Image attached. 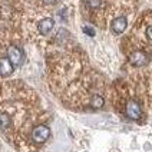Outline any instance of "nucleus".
I'll use <instances>...</instances> for the list:
<instances>
[{
	"mask_svg": "<svg viewBox=\"0 0 152 152\" xmlns=\"http://www.w3.org/2000/svg\"><path fill=\"white\" fill-rule=\"evenodd\" d=\"M49 136H50V128L45 124H39L30 132V142L32 145H42L49 139Z\"/></svg>",
	"mask_w": 152,
	"mask_h": 152,
	"instance_id": "obj_1",
	"label": "nucleus"
},
{
	"mask_svg": "<svg viewBox=\"0 0 152 152\" xmlns=\"http://www.w3.org/2000/svg\"><path fill=\"white\" fill-rule=\"evenodd\" d=\"M125 113L129 119L132 121H139L141 116H142V109L139 106V103L136 101H128L126 102V106H125Z\"/></svg>",
	"mask_w": 152,
	"mask_h": 152,
	"instance_id": "obj_2",
	"label": "nucleus"
},
{
	"mask_svg": "<svg viewBox=\"0 0 152 152\" xmlns=\"http://www.w3.org/2000/svg\"><path fill=\"white\" fill-rule=\"evenodd\" d=\"M129 62L134 66H145L149 62V56L144 50H135L129 55Z\"/></svg>",
	"mask_w": 152,
	"mask_h": 152,
	"instance_id": "obj_3",
	"label": "nucleus"
},
{
	"mask_svg": "<svg viewBox=\"0 0 152 152\" xmlns=\"http://www.w3.org/2000/svg\"><path fill=\"white\" fill-rule=\"evenodd\" d=\"M7 58L12 60V63L15 66H19L22 63V59H23V52L16 45H10L7 48Z\"/></svg>",
	"mask_w": 152,
	"mask_h": 152,
	"instance_id": "obj_4",
	"label": "nucleus"
},
{
	"mask_svg": "<svg viewBox=\"0 0 152 152\" xmlns=\"http://www.w3.org/2000/svg\"><path fill=\"white\" fill-rule=\"evenodd\" d=\"M128 26V19L125 16H118L115 17L113 20H112V23H110V30L113 32L115 34H121L125 32V29H126Z\"/></svg>",
	"mask_w": 152,
	"mask_h": 152,
	"instance_id": "obj_5",
	"label": "nucleus"
},
{
	"mask_svg": "<svg viewBox=\"0 0 152 152\" xmlns=\"http://www.w3.org/2000/svg\"><path fill=\"white\" fill-rule=\"evenodd\" d=\"M13 70H15V65L12 63V60L6 56H0V76L1 77L10 76Z\"/></svg>",
	"mask_w": 152,
	"mask_h": 152,
	"instance_id": "obj_6",
	"label": "nucleus"
},
{
	"mask_svg": "<svg viewBox=\"0 0 152 152\" xmlns=\"http://www.w3.org/2000/svg\"><path fill=\"white\" fill-rule=\"evenodd\" d=\"M53 27H55V20L52 17H45L42 20H39V23H37V30L42 34L50 33L53 30Z\"/></svg>",
	"mask_w": 152,
	"mask_h": 152,
	"instance_id": "obj_7",
	"label": "nucleus"
},
{
	"mask_svg": "<svg viewBox=\"0 0 152 152\" xmlns=\"http://www.w3.org/2000/svg\"><path fill=\"white\" fill-rule=\"evenodd\" d=\"M105 105V99L102 98L101 95H93L92 98H91V106H92L93 109H99Z\"/></svg>",
	"mask_w": 152,
	"mask_h": 152,
	"instance_id": "obj_8",
	"label": "nucleus"
},
{
	"mask_svg": "<svg viewBox=\"0 0 152 152\" xmlns=\"http://www.w3.org/2000/svg\"><path fill=\"white\" fill-rule=\"evenodd\" d=\"M86 6L91 10H98L102 6V0H86Z\"/></svg>",
	"mask_w": 152,
	"mask_h": 152,
	"instance_id": "obj_9",
	"label": "nucleus"
},
{
	"mask_svg": "<svg viewBox=\"0 0 152 152\" xmlns=\"http://www.w3.org/2000/svg\"><path fill=\"white\" fill-rule=\"evenodd\" d=\"M45 6H53V4H56L58 3V0H40Z\"/></svg>",
	"mask_w": 152,
	"mask_h": 152,
	"instance_id": "obj_10",
	"label": "nucleus"
},
{
	"mask_svg": "<svg viewBox=\"0 0 152 152\" xmlns=\"http://www.w3.org/2000/svg\"><path fill=\"white\" fill-rule=\"evenodd\" d=\"M83 32L86 34H89V36H93V34H95V32H93L92 27H88V26H85V27H83Z\"/></svg>",
	"mask_w": 152,
	"mask_h": 152,
	"instance_id": "obj_11",
	"label": "nucleus"
},
{
	"mask_svg": "<svg viewBox=\"0 0 152 152\" xmlns=\"http://www.w3.org/2000/svg\"><path fill=\"white\" fill-rule=\"evenodd\" d=\"M146 36H148V39L152 40V25L148 26V29H146Z\"/></svg>",
	"mask_w": 152,
	"mask_h": 152,
	"instance_id": "obj_12",
	"label": "nucleus"
}]
</instances>
